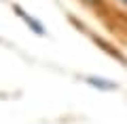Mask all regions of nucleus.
Returning <instances> with one entry per match:
<instances>
[{
	"label": "nucleus",
	"mask_w": 127,
	"mask_h": 124,
	"mask_svg": "<svg viewBox=\"0 0 127 124\" xmlns=\"http://www.w3.org/2000/svg\"><path fill=\"white\" fill-rule=\"evenodd\" d=\"M89 2H95V0H89Z\"/></svg>",
	"instance_id": "7ed1b4c3"
},
{
	"label": "nucleus",
	"mask_w": 127,
	"mask_h": 124,
	"mask_svg": "<svg viewBox=\"0 0 127 124\" xmlns=\"http://www.w3.org/2000/svg\"><path fill=\"white\" fill-rule=\"evenodd\" d=\"M87 82H89V84H93L95 89H104V90H112V89H117V84H114V82L104 80V78H93V76H89V78H87Z\"/></svg>",
	"instance_id": "f03ea898"
},
{
	"label": "nucleus",
	"mask_w": 127,
	"mask_h": 124,
	"mask_svg": "<svg viewBox=\"0 0 127 124\" xmlns=\"http://www.w3.org/2000/svg\"><path fill=\"white\" fill-rule=\"evenodd\" d=\"M15 11H17V15H19V17H21L23 21H26L28 25L32 27V32H36V34H45V27H42V25H40V23H38V21H36L34 17H30V15H26V13H23L21 9H19V6H15Z\"/></svg>",
	"instance_id": "f257e3e1"
}]
</instances>
